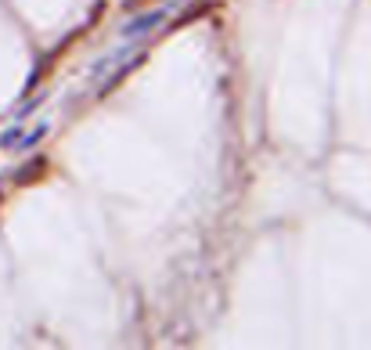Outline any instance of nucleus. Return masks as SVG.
Wrapping results in <instances>:
<instances>
[{
	"label": "nucleus",
	"instance_id": "nucleus-4",
	"mask_svg": "<svg viewBox=\"0 0 371 350\" xmlns=\"http://www.w3.org/2000/svg\"><path fill=\"white\" fill-rule=\"evenodd\" d=\"M18 134H22V131H15V126H11V131H8L4 138H0V148H11V145L18 141Z\"/></svg>",
	"mask_w": 371,
	"mask_h": 350
},
{
	"label": "nucleus",
	"instance_id": "nucleus-5",
	"mask_svg": "<svg viewBox=\"0 0 371 350\" xmlns=\"http://www.w3.org/2000/svg\"><path fill=\"white\" fill-rule=\"evenodd\" d=\"M141 4H148V0H127V8H141Z\"/></svg>",
	"mask_w": 371,
	"mask_h": 350
},
{
	"label": "nucleus",
	"instance_id": "nucleus-2",
	"mask_svg": "<svg viewBox=\"0 0 371 350\" xmlns=\"http://www.w3.org/2000/svg\"><path fill=\"white\" fill-rule=\"evenodd\" d=\"M159 18H163V11H151V15H141L137 22H127V25H122V33H127V37H134V33H144V29H151V25H159Z\"/></svg>",
	"mask_w": 371,
	"mask_h": 350
},
{
	"label": "nucleus",
	"instance_id": "nucleus-1",
	"mask_svg": "<svg viewBox=\"0 0 371 350\" xmlns=\"http://www.w3.org/2000/svg\"><path fill=\"white\" fill-rule=\"evenodd\" d=\"M47 174V155H37V159H29V167L15 174V184H33L37 177Z\"/></svg>",
	"mask_w": 371,
	"mask_h": 350
},
{
	"label": "nucleus",
	"instance_id": "nucleus-3",
	"mask_svg": "<svg viewBox=\"0 0 371 350\" xmlns=\"http://www.w3.org/2000/svg\"><path fill=\"white\" fill-rule=\"evenodd\" d=\"M40 138H47V123H40V126H37V131L29 134V138H22V141H18V148H33Z\"/></svg>",
	"mask_w": 371,
	"mask_h": 350
}]
</instances>
